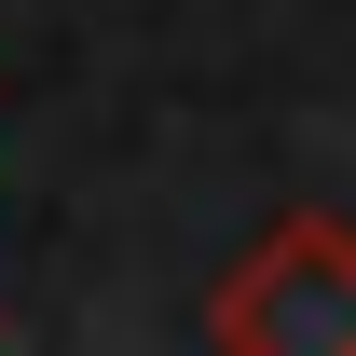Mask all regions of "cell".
I'll use <instances>...</instances> for the list:
<instances>
[]
</instances>
